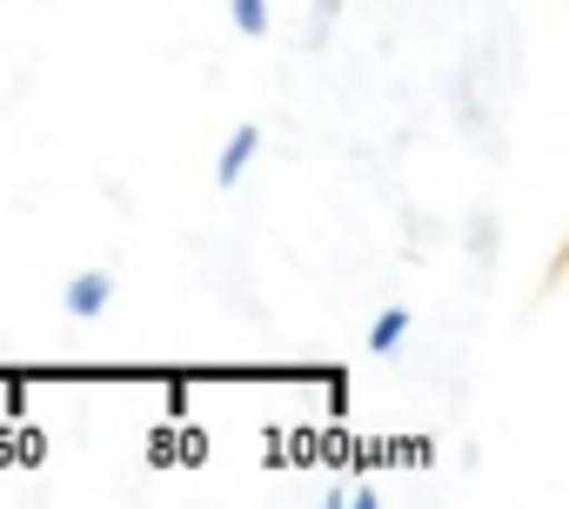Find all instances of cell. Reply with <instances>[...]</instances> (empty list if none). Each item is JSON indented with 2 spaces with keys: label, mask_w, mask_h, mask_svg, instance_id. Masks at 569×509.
I'll return each instance as SVG.
<instances>
[{
  "label": "cell",
  "mask_w": 569,
  "mask_h": 509,
  "mask_svg": "<svg viewBox=\"0 0 569 509\" xmlns=\"http://www.w3.org/2000/svg\"><path fill=\"white\" fill-rule=\"evenodd\" d=\"M61 302H68V316H74V322H94V316H108V302H114V276H108V269H88V276H74V282H68V296H61Z\"/></svg>",
  "instance_id": "1"
},
{
  "label": "cell",
  "mask_w": 569,
  "mask_h": 509,
  "mask_svg": "<svg viewBox=\"0 0 569 509\" xmlns=\"http://www.w3.org/2000/svg\"><path fill=\"white\" fill-rule=\"evenodd\" d=\"M261 154V128H234L228 141H221V154H214V181L221 188H234L241 174H248V161Z\"/></svg>",
  "instance_id": "2"
},
{
  "label": "cell",
  "mask_w": 569,
  "mask_h": 509,
  "mask_svg": "<svg viewBox=\"0 0 569 509\" xmlns=\"http://www.w3.org/2000/svg\"><path fill=\"white\" fill-rule=\"evenodd\" d=\"M402 336H409V309H402V302H396V309H382V316L369 322V349H376V356H396V349H402Z\"/></svg>",
  "instance_id": "3"
},
{
  "label": "cell",
  "mask_w": 569,
  "mask_h": 509,
  "mask_svg": "<svg viewBox=\"0 0 569 509\" xmlns=\"http://www.w3.org/2000/svg\"><path fill=\"white\" fill-rule=\"evenodd\" d=\"M462 241H469V255H476V262L489 269V262H496V214H489V208H476V214H469V234H462Z\"/></svg>",
  "instance_id": "4"
},
{
  "label": "cell",
  "mask_w": 569,
  "mask_h": 509,
  "mask_svg": "<svg viewBox=\"0 0 569 509\" xmlns=\"http://www.w3.org/2000/svg\"><path fill=\"white\" fill-rule=\"evenodd\" d=\"M336 14H342V0H316V8H309V34H302V48H309V54H316V48H329Z\"/></svg>",
  "instance_id": "5"
},
{
  "label": "cell",
  "mask_w": 569,
  "mask_h": 509,
  "mask_svg": "<svg viewBox=\"0 0 569 509\" xmlns=\"http://www.w3.org/2000/svg\"><path fill=\"white\" fill-rule=\"evenodd\" d=\"M228 14L241 34H268V0H228Z\"/></svg>",
  "instance_id": "6"
}]
</instances>
